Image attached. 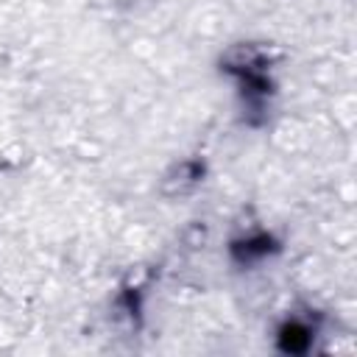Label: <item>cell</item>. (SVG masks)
Returning a JSON list of instances; mask_svg holds the SVG:
<instances>
[{"label": "cell", "instance_id": "1", "mask_svg": "<svg viewBox=\"0 0 357 357\" xmlns=\"http://www.w3.org/2000/svg\"><path fill=\"white\" fill-rule=\"evenodd\" d=\"M315 340V326L307 318L290 315L279 329H276V346L284 354H304Z\"/></svg>", "mask_w": 357, "mask_h": 357}, {"label": "cell", "instance_id": "2", "mask_svg": "<svg viewBox=\"0 0 357 357\" xmlns=\"http://www.w3.org/2000/svg\"><path fill=\"white\" fill-rule=\"evenodd\" d=\"M271 248H273V243H271L268 234H251V237H245L243 243L234 245V251H240V262L262 259V257L271 254Z\"/></svg>", "mask_w": 357, "mask_h": 357}]
</instances>
